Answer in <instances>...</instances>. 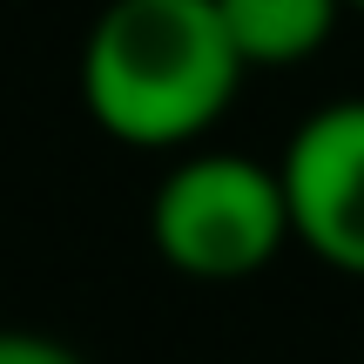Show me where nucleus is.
<instances>
[{
	"instance_id": "nucleus-3",
	"label": "nucleus",
	"mask_w": 364,
	"mask_h": 364,
	"mask_svg": "<svg viewBox=\"0 0 364 364\" xmlns=\"http://www.w3.org/2000/svg\"><path fill=\"white\" fill-rule=\"evenodd\" d=\"M277 176L290 196V236L317 263L364 277V95L324 102L297 122Z\"/></svg>"
},
{
	"instance_id": "nucleus-5",
	"label": "nucleus",
	"mask_w": 364,
	"mask_h": 364,
	"mask_svg": "<svg viewBox=\"0 0 364 364\" xmlns=\"http://www.w3.org/2000/svg\"><path fill=\"white\" fill-rule=\"evenodd\" d=\"M0 364H88L75 344L48 338V331H21V324H0Z\"/></svg>"
},
{
	"instance_id": "nucleus-1",
	"label": "nucleus",
	"mask_w": 364,
	"mask_h": 364,
	"mask_svg": "<svg viewBox=\"0 0 364 364\" xmlns=\"http://www.w3.org/2000/svg\"><path fill=\"white\" fill-rule=\"evenodd\" d=\"M250 61L216 0H102L81 41V108L129 149H182L223 122Z\"/></svg>"
},
{
	"instance_id": "nucleus-6",
	"label": "nucleus",
	"mask_w": 364,
	"mask_h": 364,
	"mask_svg": "<svg viewBox=\"0 0 364 364\" xmlns=\"http://www.w3.org/2000/svg\"><path fill=\"white\" fill-rule=\"evenodd\" d=\"M344 7H358V14H364V0H344Z\"/></svg>"
},
{
	"instance_id": "nucleus-2",
	"label": "nucleus",
	"mask_w": 364,
	"mask_h": 364,
	"mask_svg": "<svg viewBox=\"0 0 364 364\" xmlns=\"http://www.w3.org/2000/svg\"><path fill=\"white\" fill-rule=\"evenodd\" d=\"M149 236L189 284H243L270 270L284 243H297L284 176L236 149H203L176 162L149 196Z\"/></svg>"
},
{
	"instance_id": "nucleus-4",
	"label": "nucleus",
	"mask_w": 364,
	"mask_h": 364,
	"mask_svg": "<svg viewBox=\"0 0 364 364\" xmlns=\"http://www.w3.org/2000/svg\"><path fill=\"white\" fill-rule=\"evenodd\" d=\"M250 68H297L331 41L344 0H216Z\"/></svg>"
}]
</instances>
